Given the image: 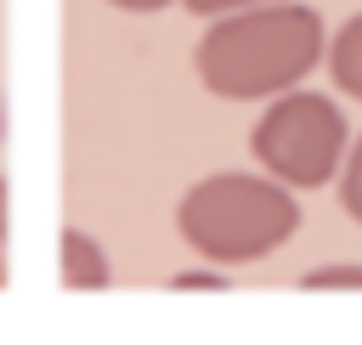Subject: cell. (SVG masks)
<instances>
[{"label":"cell","instance_id":"obj_1","mask_svg":"<svg viewBox=\"0 0 362 345\" xmlns=\"http://www.w3.org/2000/svg\"><path fill=\"white\" fill-rule=\"evenodd\" d=\"M322 45H328L322 11L300 0H260L243 11H221L198 40L192 68L204 90L221 102H272L322 62Z\"/></svg>","mask_w":362,"mask_h":345},{"label":"cell","instance_id":"obj_7","mask_svg":"<svg viewBox=\"0 0 362 345\" xmlns=\"http://www.w3.org/2000/svg\"><path fill=\"white\" fill-rule=\"evenodd\" d=\"M300 288L322 294V288H362V266H317L300 277Z\"/></svg>","mask_w":362,"mask_h":345},{"label":"cell","instance_id":"obj_9","mask_svg":"<svg viewBox=\"0 0 362 345\" xmlns=\"http://www.w3.org/2000/svg\"><path fill=\"white\" fill-rule=\"evenodd\" d=\"M170 288H226V277H221V271H187V277H175Z\"/></svg>","mask_w":362,"mask_h":345},{"label":"cell","instance_id":"obj_11","mask_svg":"<svg viewBox=\"0 0 362 345\" xmlns=\"http://www.w3.org/2000/svg\"><path fill=\"white\" fill-rule=\"evenodd\" d=\"M107 6H113V11H136V17H141V11H164V6H175V0H107Z\"/></svg>","mask_w":362,"mask_h":345},{"label":"cell","instance_id":"obj_8","mask_svg":"<svg viewBox=\"0 0 362 345\" xmlns=\"http://www.w3.org/2000/svg\"><path fill=\"white\" fill-rule=\"evenodd\" d=\"M192 17H221V11H243V6H260V0H181Z\"/></svg>","mask_w":362,"mask_h":345},{"label":"cell","instance_id":"obj_2","mask_svg":"<svg viewBox=\"0 0 362 345\" xmlns=\"http://www.w3.org/2000/svg\"><path fill=\"white\" fill-rule=\"evenodd\" d=\"M294 226H300V204H294V187H283L277 175H243V170L204 175L175 204L181 243L209 266L266 260L294 238Z\"/></svg>","mask_w":362,"mask_h":345},{"label":"cell","instance_id":"obj_4","mask_svg":"<svg viewBox=\"0 0 362 345\" xmlns=\"http://www.w3.org/2000/svg\"><path fill=\"white\" fill-rule=\"evenodd\" d=\"M57 277H62V288L96 294V288L113 283V260H107V249H102L85 226H68L62 243H57Z\"/></svg>","mask_w":362,"mask_h":345},{"label":"cell","instance_id":"obj_10","mask_svg":"<svg viewBox=\"0 0 362 345\" xmlns=\"http://www.w3.org/2000/svg\"><path fill=\"white\" fill-rule=\"evenodd\" d=\"M6 232H11V181L0 175V249H6Z\"/></svg>","mask_w":362,"mask_h":345},{"label":"cell","instance_id":"obj_6","mask_svg":"<svg viewBox=\"0 0 362 345\" xmlns=\"http://www.w3.org/2000/svg\"><path fill=\"white\" fill-rule=\"evenodd\" d=\"M339 209L362 226V136L356 141H345V158H339Z\"/></svg>","mask_w":362,"mask_h":345},{"label":"cell","instance_id":"obj_3","mask_svg":"<svg viewBox=\"0 0 362 345\" xmlns=\"http://www.w3.org/2000/svg\"><path fill=\"white\" fill-rule=\"evenodd\" d=\"M345 141H351V130H345L339 102L322 96V90H300V85L277 90L272 107L260 113L255 136H249L255 164L266 175H277L283 187H294V192L328 187L339 158H345Z\"/></svg>","mask_w":362,"mask_h":345},{"label":"cell","instance_id":"obj_5","mask_svg":"<svg viewBox=\"0 0 362 345\" xmlns=\"http://www.w3.org/2000/svg\"><path fill=\"white\" fill-rule=\"evenodd\" d=\"M322 62H328L334 90H345V96H356V102H362V11H356V17H345V23H339V34H328Z\"/></svg>","mask_w":362,"mask_h":345},{"label":"cell","instance_id":"obj_12","mask_svg":"<svg viewBox=\"0 0 362 345\" xmlns=\"http://www.w3.org/2000/svg\"><path fill=\"white\" fill-rule=\"evenodd\" d=\"M0 288H6V249H0Z\"/></svg>","mask_w":362,"mask_h":345}]
</instances>
